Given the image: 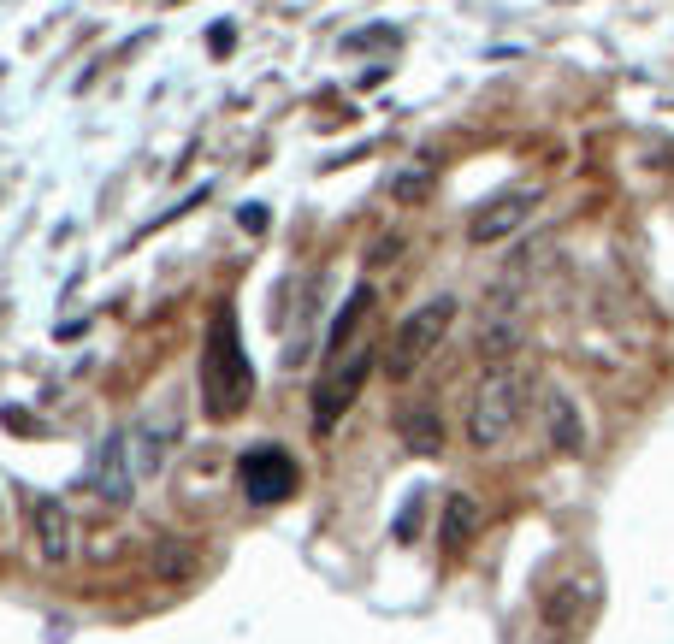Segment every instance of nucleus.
I'll return each instance as SVG.
<instances>
[{"instance_id": "9d476101", "label": "nucleus", "mask_w": 674, "mask_h": 644, "mask_svg": "<svg viewBox=\"0 0 674 644\" xmlns=\"http://www.w3.org/2000/svg\"><path fill=\"white\" fill-rule=\"evenodd\" d=\"M544 432H550V444L562 455H586V420H580V408H574L568 390L544 396Z\"/></svg>"}, {"instance_id": "dca6fc26", "label": "nucleus", "mask_w": 674, "mask_h": 644, "mask_svg": "<svg viewBox=\"0 0 674 644\" xmlns=\"http://www.w3.org/2000/svg\"><path fill=\"white\" fill-rule=\"evenodd\" d=\"M178 574H190V550L160 544V580H178Z\"/></svg>"}, {"instance_id": "423d86ee", "label": "nucleus", "mask_w": 674, "mask_h": 644, "mask_svg": "<svg viewBox=\"0 0 674 644\" xmlns=\"http://www.w3.org/2000/svg\"><path fill=\"white\" fill-rule=\"evenodd\" d=\"M237 485H243V497L249 503H284L290 491H296V461L284 450H249L237 461Z\"/></svg>"}, {"instance_id": "4468645a", "label": "nucleus", "mask_w": 674, "mask_h": 644, "mask_svg": "<svg viewBox=\"0 0 674 644\" xmlns=\"http://www.w3.org/2000/svg\"><path fill=\"white\" fill-rule=\"evenodd\" d=\"M586 597H592V585L586 580H562L550 591V603H544V615H550V627H568V621H580V609H586Z\"/></svg>"}, {"instance_id": "f03ea898", "label": "nucleus", "mask_w": 674, "mask_h": 644, "mask_svg": "<svg viewBox=\"0 0 674 644\" xmlns=\"http://www.w3.org/2000/svg\"><path fill=\"white\" fill-rule=\"evenodd\" d=\"M527 414V373L515 367H491L468 402V444L473 450H497Z\"/></svg>"}, {"instance_id": "1a4fd4ad", "label": "nucleus", "mask_w": 674, "mask_h": 644, "mask_svg": "<svg viewBox=\"0 0 674 644\" xmlns=\"http://www.w3.org/2000/svg\"><path fill=\"white\" fill-rule=\"evenodd\" d=\"M125 444H131L136 479H148V473H160V461H166L172 444H178V420H142V426L125 432Z\"/></svg>"}, {"instance_id": "9b49d317", "label": "nucleus", "mask_w": 674, "mask_h": 644, "mask_svg": "<svg viewBox=\"0 0 674 644\" xmlns=\"http://www.w3.org/2000/svg\"><path fill=\"white\" fill-rule=\"evenodd\" d=\"M367 308H373V290L367 284H355L349 296H343V308H337V320L326 325V361H337V355H349L355 349V331H361V320H367Z\"/></svg>"}, {"instance_id": "ddd939ff", "label": "nucleus", "mask_w": 674, "mask_h": 644, "mask_svg": "<svg viewBox=\"0 0 674 644\" xmlns=\"http://www.w3.org/2000/svg\"><path fill=\"white\" fill-rule=\"evenodd\" d=\"M473 532H479V503H473L468 491H456V497L444 503V526H438V538H444V550H462Z\"/></svg>"}, {"instance_id": "6e6552de", "label": "nucleus", "mask_w": 674, "mask_h": 644, "mask_svg": "<svg viewBox=\"0 0 674 644\" xmlns=\"http://www.w3.org/2000/svg\"><path fill=\"white\" fill-rule=\"evenodd\" d=\"M30 532H36V556L66 568L71 550H77V520L60 497H30Z\"/></svg>"}, {"instance_id": "2eb2a0df", "label": "nucleus", "mask_w": 674, "mask_h": 644, "mask_svg": "<svg viewBox=\"0 0 674 644\" xmlns=\"http://www.w3.org/2000/svg\"><path fill=\"white\" fill-rule=\"evenodd\" d=\"M403 438L414 444V450H426V455H438L444 450V432H438V420H432V408H420V414H408L403 420Z\"/></svg>"}, {"instance_id": "f3484780", "label": "nucleus", "mask_w": 674, "mask_h": 644, "mask_svg": "<svg viewBox=\"0 0 674 644\" xmlns=\"http://www.w3.org/2000/svg\"><path fill=\"white\" fill-rule=\"evenodd\" d=\"M426 184H432V172H403V178L391 184V195H403V201H408V195H420Z\"/></svg>"}, {"instance_id": "39448f33", "label": "nucleus", "mask_w": 674, "mask_h": 644, "mask_svg": "<svg viewBox=\"0 0 674 644\" xmlns=\"http://www.w3.org/2000/svg\"><path fill=\"white\" fill-rule=\"evenodd\" d=\"M83 485H89L101 503H131L136 497V461H131L125 432H107V438L95 444L89 467H83Z\"/></svg>"}, {"instance_id": "f8f14e48", "label": "nucleus", "mask_w": 674, "mask_h": 644, "mask_svg": "<svg viewBox=\"0 0 674 644\" xmlns=\"http://www.w3.org/2000/svg\"><path fill=\"white\" fill-rule=\"evenodd\" d=\"M515 343H521V320H515V308H491V320H485V331H479V355L485 361H497L503 367V355H515Z\"/></svg>"}, {"instance_id": "7ed1b4c3", "label": "nucleus", "mask_w": 674, "mask_h": 644, "mask_svg": "<svg viewBox=\"0 0 674 644\" xmlns=\"http://www.w3.org/2000/svg\"><path fill=\"white\" fill-rule=\"evenodd\" d=\"M450 325H456V296H432V302H420V308L391 331V343H385V373H391V379H408L414 367H426Z\"/></svg>"}, {"instance_id": "f257e3e1", "label": "nucleus", "mask_w": 674, "mask_h": 644, "mask_svg": "<svg viewBox=\"0 0 674 644\" xmlns=\"http://www.w3.org/2000/svg\"><path fill=\"white\" fill-rule=\"evenodd\" d=\"M202 396H207V414L213 420H231L249 408L255 396V367L243 355V337H237V314L219 308L207 320V355H202Z\"/></svg>"}, {"instance_id": "0eeeda50", "label": "nucleus", "mask_w": 674, "mask_h": 644, "mask_svg": "<svg viewBox=\"0 0 674 644\" xmlns=\"http://www.w3.org/2000/svg\"><path fill=\"white\" fill-rule=\"evenodd\" d=\"M533 207H539V190H509V195H497V201H485V207L468 219V243L473 249L509 243V237L533 219Z\"/></svg>"}, {"instance_id": "20e7f679", "label": "nucleus", "mask_w": 674, "mask_h": 644, "mask_svg": "<svg viewBox=\"0 0 674 644\" xmlns=\"http://www.w3.org/2000/svg\"><path fill=\"white\" fill-rule=\"evenodd\" d=\"M373 343H355L349 355H337L332 373L320 379V390H314V432H332L337 420L349 414V402L361 396V385H367V373H373Z\"/></svg>"}]
</instances>
